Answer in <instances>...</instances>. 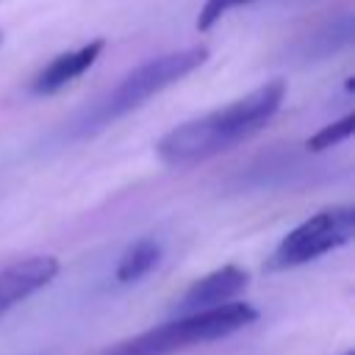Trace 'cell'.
I'll return each instance as SVG.
<instances>
[{
    "mask_svg": "<svg viewBox=\"0 0 355 355\" xmlns=\"http://www.w3.org/2000/svg\"><path fill=\"white\" fill-rule=\"evenodd\" d=\"M283 97L286 83L280 78L269 80L216 111H208L172 128L155 150L166 164H197L211 155H219L258 133L277 114Z\"/></svg>",
    "mask_w": 355,
    "mask_h": 355,
    "instance_id": "obj_1",
    "label": "cell"
},
{
    "mask_svg": "<svg viewBox=\"0 0 355 355\" xmlns=\"http://www.w3.org/2000/svg\"><path fill=\"white\" fill-rule=\"evenodd\" d=\"M258 319V311L250 302H225L219 308H208V311H197L172 322H164L158 327H150L133 338H125L108 349H103L100 355H172L197 344H208L216 338H227L239 330H244L247 324H252Z\"/></svg>",
    "mask_w": 355,
    "mask_h": 355,
    "instance_id": "obj_2",
    "label": "cell"
},
{
    "mask_svg": "<svg viewBox=\"0 0 355 355\" xmlns=\"http://www.w3.org/2000/svg\"><path fill=\"white\" fill-rule=\"evenodd\" d=\"M208 61V47L205 44H191L175 53H164L158 58H150L130 69L78 125V130L86 136L89 130H100L108 122H116L119 116L136 111L147 100H153L158 92H164L169 83L191 75Z\"/></svg>",
    "mask_w": 355,
    "mask_h": 355,
    "instance_id": "obj_3",
    "label": "cell"
},
{
    "mask_svg": "<svg viewBox=\"0 0 355 355\" xmlns=\"http://www.w3.org/2000/svg\"><path fill=\"white\" fill-rule=\"evenodd\" d=\"M355 233V211L352 205H333L324 208L305 222H300L294 230H288L275 252L266 261L269 272L294 269L302 263H311L338 247H344Z\"/></svg>",
    "mask_w": 355,
    "mask_h": 355,
    "instance_id": "obj_4",
    "label": "cell"
},
{
    "mask_svg": "<svg viewBox=\"0 0 355 355\" xmlns=\"http://www.w3.org/2000/svg\"><path fill=\"white\" fill-rule=\"evenodd\" d=\"M58 269L61 263L53 255H31L0 269V316L44 288L58 275Z\"/></svg>",
    "mask_w": 355,
    "mask_h": 355,
    "instance_id": "obj_5",
    "label": "cell"
},
{
    "mask_svg": "<svg viewBox=\"0 0 355 355\" xmlns=\"http://www.w3.org/2000/svg\"><path fill=\"white\" fill-rule=\"evenodd\" d=\"M247 283H250V275L241 266H236V263L219 266L186 288V294L180 297V311L197 313V311H208V308L233 302V297L241 294L247 288Z\"/></svg>",
    "mask_w": 355,
    "mask_h": 355,
    "instance_id": "obj_6",
    "label": "cell"
},
{
    "mask_svg": "<svg viewBox=\"0 0 355 355\" xmlns=\"http://www.w3.org/2000/svg\"><path fill=\"white\" fill-rule=\"evenodd\" d=\"M103 47H105L103 39H92V42L75 47V50H67V53L55 55L50 64H44V67L36 72V78H33V83H31V92H33V94H53V92H58L61 86L72 83L75 78H80L83 72L92 69V64L100 58Z\"/></svg>",
    "mask_w": 355,
    "mask_h": 355,
    "instance_id": "obj_7",
    "label": "cell"
},
{
    "mask_svg": "<svg viewBox=\"0 0 355 355\" xmlns=\"http://www.w3.org/2000/svg\"><path fill=\"white\" fill-rule=\"evenodd\" d=\"M158 261H161V244L155 239H139L119 255L114 277H116V283H133V280L144 277Z\"/></svg>",
    "mask_w": 355,
    "mask_h": 355,
    "instance_id": "obj_8",
    "label": "cell"
},
{
    "mask_svg": "<svg viewBox=\"0 0 355 355\" xmlns=\"http://www.w3.org/2000/svg\"><path fill=\"white\" fill-rule=\"evenodd\" d=\"M349 133H352V114H347V116L336 119L333 125H324L322 130H316V133L305 141V147L313 150V153H319V150H327V147H333V144L349 139Z\"/></svg>",
    "mask_w": 355,
    "mask_h": 355,
    "instance_id": "obj_9",
    "label": "cell"
},
{
    "mask_svg": "<svg viewBox=\"0 0 355 355\" xmlns=\"http://www.w3.org/2000/svg\"><path fill=\"white\" fill-rule=\"evenodd\" d=\"M244 3H250V0H205V6L200 8V14H197V28L200 31H208L214 22H219L227 11H233V8H239V6H244Z\"/></svg>",
    "mask_w": 355,
    "mask_h": 355,
    "instance_id": "obj_10",
    "label": "cell"
},
{
    "mask_svg": "<svg viewBox=\"0 0 355 355\" xmlns=\"http://www.w3.org/2000/svg\"><path fill=\"white\" fill-rule=\"evenodd\" d=\"M341 355H355V352H352V349H347V352H341Z\"/></svg>",
    "mask_w": 355,
    "mask_h": 355,
    "instance_id": "obj_11",
    "label": "cell"
},
{
    "mask_svg": "<svg viewBox=\"0 0 355 355\" xmlns=\"http://www.w3.org/2000/svg\"><path fill=\"white\" fill-rule=\"evenodd\" d=\"M0 42H3V33H0Z\"/></svg>",
    "mask_w": 355,
    "mask_h": 355,
    "instance_id": "obj_12",
    "label": "cell"
}]
</instances>
